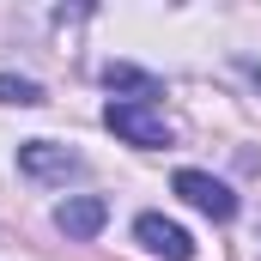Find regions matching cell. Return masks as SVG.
Here are the masks:
<instances>
[{
  "label": "cell",
  "mask_w": 261,
  "mask_h": 261,
  "mask_svg": "<svg viewBox=\"0 0 261 261\" xmlns=\"http://www.w3.org/2000/svg\"><path fill=\"white\" fill-rule=\"evenodd\" d=\"M18 170H24V176H43V182H67V176L79 170V152H67L55 140H24V146H18Z\"/></svg>",
  "instance_id": "cell-4"
},
{
  "label": "cell",
  "mask_w": 261,
  "mask_h": 261,
  "mask_svg": "<svg viewBox=\"0 0 261 261\" xmlns=\"http://www.w3.org/2000/svg\"><path fill=\"white\" fill-rule=\"evenodd\" d=\"M0 103H43V85L37 79H18V73H0Z\"/></svg>",
  "instance_id": "cell-7"
},
{
  "label": "cell",
  "mask_w": 261,
  "mask_h": 261,
  "mask_svg": "<svg viewBox=\"0 0 261 261\" xmlns=\"http://www.w3.org/2000/svg\"><path fill=\"white\" fill-rule=\"evenodd\" d=\"M134 237H140L152 255H164V261H189L195 255V237H189L176 219H164V213H140V219H134Z\"/></svg>",
  "instance_id": "cell-3"
},
{
  "label": "cell",
  "mask_w": 261,
  "mask_h": 261,
  "mask_svg": "<svg viewBox=\"0 0 261 261\" xmlns=\"http://www.w3.org/2000/svg\"><path fill=\"white\" fill-rule=\"evenodd\" d=\"M103 219H110L103 195H67L61 206H55V225H61L73 243H91V237L103 231Z\"/></svg>",
  "instance_id": "cell-5"
},
{
  "label": "cell",
  "mask_w": 261,
  "mask_h": 261,
  "mask_svg": "<svg viewBox=\"0 0 261 261\" xmlns=\"http://www.w3.org/2000/svg\"><path fill=\"white\" fill-rule=\"evenodd\" d=\"M103 85H110V91H134V103H152V97H158V79L140 73V67H128V61L103 67Z\"/></svg>",
  "instance_id": "cell-6"
},
{
  "label": "cell",
  "mask_w": 261,
  "mask_h": 261,
  "mask_svg": "<svg viewBox=\"0 0 261 261\" xmlns=\"http://www.w3.org/2000/svg\"><path fill=\"white\" fill-rule=\"evenodd\" d=\"M103 128L122 134L128 146H146V152H152V146H170V122H164L152 103H134V97H122V103L103 110Z\"/></svg>",
  "instance_id": "cell-1"
},
{
  "label": "cell",
  "mask_w": 261,
  "mask_h": 261,
  "mask_svg": "<svg viewBox=\"0 0 261 261\" xmlns=\"http://www.w3.org/2000/svg\"><path fill=\"white\" fill-rule=\"evenodd\" d=\"M176 195L189 200L195 213H206L213 225H225V219H237V195L219 182V176H206V170H176Z\"/></svg>",
  "instance_id": "cell-2"
}]
</instances>
